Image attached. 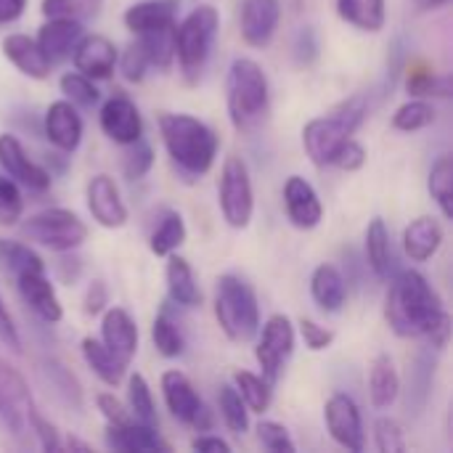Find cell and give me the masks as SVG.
Instances as JSON below:
<instances>
[{
    "instance_id": "cell-55",
    "label": "cell",
    "mask_w": 453,
    "mask_h": 453,
    "mask_svg": "<svg viewBox=\"0 0 453 453\" xmlns=\"http://www.w3.org/2000/svg\"><path fill=\"white\" fill-rule=\"evenodd\" d=\"M332 165L340 167V170H345V173H356V170H361L366 165V149L356 138H348L340 146V151L334 154V162Z\"/></svg>"
},
{
    "instance_id": "cell-26",
    "label": "cell",
    "mask_w": 453,
    "mask_h": 453,
    "mask_svg": "<svg viewBox=\"0 0 453 453\" xmlns=\"http://www.w3.org/2000/svg\"><path fill=\"white\" fill-rule=\"evenodd\" d=\"M443 244V226L433 215H422L403 228V252L411 263H427L438 255Z\"/></svg>"
},
{
    "instance_id": "cell-30",
    "label": "cell",
    "mask_w": 453,
    "mask_h": 453,
    "mask_svg": "<svg viewBox=\"0 0 453 453\" xmlns=\"http://www.w3.org/2000/svg\"><path fill=\"white\" fill-rule=\"evenodd\" d=\"M435 380V350L425 348L417 353L411 369H409V385H406V409L409 414L419 417L427 409L430 393Z\"/></svg>"
},
{
    "instance_id": "cell-18",
    "label": "cell",
    "mask_w": 453,
    "mask_h": 453,
    "mask_svg": "<svg viewBox=\"0 0 453 453\" xmlns=\"http://www.w3.org/2000/svg\"><path fill=\"white\" fill-rule=\"evenodd\" d=\"M82 117L77 106L66 98L53 101L42 117V135L61 154H74L82 143Z\"/></svg>"
},
{
    "instance_id": "cell-33",
    "label": "cell",
    "mask_w": 453,
    "mask_h": 453,
    "mask_svg": "<svg viewBox=\"0 0 453 453\" xmlns=\"http://www.w3.org/2000/svg\"><path fill=\"white\" fill-rule=\"evenodd\" d=\"M80 350H82V358H85L88 369H90L104 385H109V388L122 385V380H125V374H127V364H125L119 356H114L101 340L85 337V340L80 342Z\"/></svg>"
},
{
    "instance_id": "cell-23",
    "label": "cell",
    "mask_w": 453,
    "mask_h": 453,
    "mask_svg": "<svg viewBox=\"0 0 453 453\" xmlns=\"http://www.w3.org/2000/svg\"><path fill=\"white\" fill-rule=\"evenodd\" d=\"M37 374L66 411H74V414L82 411V406H85L82 385L66 364H61L58 358H42V361H37Z\"/></svg>"
},
{
    "instance_id": "cell-59",
    "label": "cell",
    "mask_w": 453,
    "mask_h": 453,
    "mask_svg": "<svg viewBox=\"0 0 453 453\" xmlns=\"http://www.w3.org/2000/svg\"><path fill=\"white\" fill-rule=\"evenodd\" d=\"M61 260L56 263V273L64 284H74L82 273V260L74 252H58Z\"/></svg>"
},
{
    "instance_id": "cell-1",
    "label": "cell",
    "mask_w": 453,
    "mask_h": 453,
    "mask_svg": "<svg viewBox=\"0 0 453 453\" xmlns=\"http://www.w3.org/2000/svg\"><path fill=\"white\" fill-rule=\"evenodd\" d=\"M446 308L435 287L419 271H401L385 295V321L403 340H425L443 319Z\"/></svg>"
},
{
    "instance_id": "cell-5",
    "label": "cell",
    "mask_w": 453,
    "mask_h": 453,
    "mask_svg": "<svg viewBox=\"0 0 453 453\" xmlns=\"http://www.w3.org/2000/svg\"><path fill=\"white\" fill-rule=\"evenodd\" d=\"M220 29V13L215 5L204 3L183 16V21H175V61L188 85H196L218 40Z\"/></svg>"
},
{
    "instance_id": "cell-43",
    "label": "cell",
    "mask_w": 453,
    "mask_h": 453,
    "mask_svg": "<svg viewBox=\"0 0 453 453\" xmlns=\"http://www.w3.org/2000/svg\"><path fill=\"white\" fill-rule=\"evenodd\" d=\"M218 409H220V417H223L226 427L234 435H244L250 430V409L244 406V401H242V395L236 393L234 385H220Z\"/></svg>"
},
{
    "instance_id": "cell-51",
    "label": "cell",
    "mask_w": 453,
    "mask_h": 453,
    "mask_svg": "<svg viewBox=\"0 0 453 453\" xmlns=\"http://www.w3.org/2000/svg\"><path fill=\"white\" fill-rule=\"evenodd\" d=\"M117 66H119V72H122V77H125L127 82H141V80L146 77L149 58H146V53H143V48H141L138 40L130 42V45L125 48L122 56H117Z\"/></svg>"
},
{
    "instance_id": "cell-39",
    "label": "cell",
    "mask_w": 453,
    "mask_h": 453,
    "mask_svg": "<svg viewBox=\"0 0 453 453\" xmlns=\"http://www.w3.org/2000/svg\"><path fill=\"white\" fill-rule=\"evenodd\" d=\"M135 40L141 42V48L149 58V66H157L162 72L173 66V61H175V27L143 32V35H135Z\"/></svg>"
},
{
    "instance_id": "cell-53",
    "label": "cell",
    "mask_w": 453,
    "mask_h": 453,
    "mask_svg": "<svg viewBox=\"0 0 453 453\" xmlns=\"http://www.w3.org/2000/svg\"><path fill=\"white\" fill-rule=\"evenodd\" d=\"M29 433L37 438V446H40L42 451H61V449H64L56 425H53L50 419H45L37 409H35L32 417H29Z\"/></svg>"
},
{
    "instance_id": "cell-58",
    "label": "cell",
    "mask_w": 453,
    "mask_h": 453,
    "mask_svg": "<svg viewBox=\"0 0 453 453\" xmlns=\"http://www.w3.org/2000/svg\"><path fill=\"white\" fill-rule=\"evenodd\" d=\"M0 345H5L8 350L13 353H21V337H19V329L13 324V316L5 305V300L0 297Z\"/></svg>"
},
{
    "instance_id": "cell-45",
    "label": "cell",
    "mask_w": 453,
    "mask_h": 453,
    "mask_svg": "<svg viewBox=\"0 0 453 453\" xmlns=\"http://www.w3.org/2000/svg\"><path fill=\"white\" fill-rule=\"evenodd\" d=\"M104 0H42L40 11L45 19H72V21H88L96 19Z\"/></svg>"
},
{
    "instance_id": "cell-27",
    "label": "cell",
    "mask_w": 453,
    "mask_h": 453,
    "mask_svg": "<svg viewBox=\"0 0 453 453\" xmlns=\"http://www.w3.org/2000/svg\"><path fill=\"white\" fill-rule=\"evenodd\" d=\"M85 35L82 21H72V19H48L40 29H37V45L42 48V53L48 56L50 64L69 58L72 48L77 45V40Z\"/></svg>"
},
{
    "instance_id": "cell-17",
    "label": "cell",
    "mask_w": 453,
    "mask_h": 453,
    "mask_svg": "<svg viewBox=\"0 0 453 453\" xmlns=\"http://www.w3.org/2000/svg\"><path fill=\"white\" fill-rule=\"evenodd\" d=\"M98 125H101L104 135L109 141H114L117 146H127L143 135V117L138 111V106L125 93H114L111 98H106L101 104Z\"/></svg>"
},
{
    "instance_id": "cell-24",
    "label": "cell",
    "mask_w": 453,
    "mask_h": 453,
    "mask_svg": "<svg viewBox=\"0 0 453 453\" xmlns=\"http://www.w3.org/2000/svg\"><path fill=\"white\" fill-rule=\"evenodd\" d=\"M3 56L29 80H45L50 74V61L48 56L42 53V48L37 45L35 37L29 35H21V32H13V35H5L3 42Z\"/></svg>"
},
{
    "instance_id": "cell-42",
    "label": "cell",
    "mask_w": 453,
    "mask_h": 453,
    "mask_svg": "<svg viewBox=\"0 0 453 453\" xmlns=\"http://www.w3.org/2000/svg\"><path fill=\"white\" fill-rule=\"evenodd\" d=\"M438 119L435 106L425 98H409L406 104H401L393 114V127L401 133H419L425 127H430Z\"/></svg>"
},
{
    "instance_id": "cell-9",
    "label": "cell",
    "mask_w": 453,
    "mask_h": 453,
    "mask_svg": "<svg viewBox=\"0 0 453 453\" xmlns=\"http://www.w3.org/2000/svg\"><path fill=\"white\" fill-rule=\"evenodd\" d=\"M257 345H255V358L260 366V377L271 385H276L295 353V324L284 313H273L265 324L257 329Z\"/></svg>"
},
{
    "instance_id": "cell-14",
    "label": "cell",
    "mask_w": 453,
    "mask_h": 453,
    "mask_svg": "<svg viewBox=\"0 0 453 453\" xmlns=\"http://www.w3.org/2000/svg\"><path fill=\"white\" fill-rule=\"evenodd\" d=\"M0 167L11 180H16L21 188H29L35 194H45L53 183V175L40 162H35L27 154L24 143L11 133L0 135Z\"/></svg>"
},
{
    "instance_id": "cell-54",
    "label": "cell",
    "mask_w": 453,
    "mask_h": 453,
    "mask_svg": "<svg viewBox=\"0 0 453 453\" xmlns=\"http://www.w3.org/2000/svg\"><path fill=\"white\" fill-rule=\"evenodd\" d=\"M292 56L300 66H311L319 58V35L313 32V27H300L292 42Z\"/></svg>"
},
{
    "instance_id": "cell-47",
    "label": "cell",
    "mask_w": 453,
    "mask_h": 453,
    "mask_svg": "<svg viewBox=\"0 0 453 453\" xmlns=\"http://www.w3.org/2000/svg\"><path fill=\"white\" fill-rule=\"evenodd\" d=\"M24 215V194L16 180H11L5 173L0 175V226L11 228Z\"/></svg>"
},
{
    "instance_id": "cell-62",
    "label": "cell",
    "mask_w": 453,
    "mask_h": 453,
    "mask_svg": "<svg viewBox=\"0 0 453 453\" xmlns=\"http://www.w3.org/2000/svg\"><path fill=\"white\" fill-rule=\"evenodd\" d=\"M422 11H438V8H443L449 0H414Z\"/></svg>"
},
{
    "instance_id": "cell-49",
    "label": "cell",
    "mask_w": 453,
    "mask_h": 453,
    "mask_svg": "<svg viewBox=\"0 0 453 453\" xmlns=\"http://www.w3.org/2000/svg\"><path fill=\"white\" fill-rule=\"evenodd\" d=\"M257 441L263 443V449L271 453H295L297 446L289 435V430L279 422H271V419H263L257 425Z\"/></svg>"
},
{
    "instance_id": "cell-8",
    "label": "cell",
    "mask_w": 453,
    "mask_h": 453,
    "mask_svg": "<svg viewBox=\"0 0 453 453\" xmlns=\"http://www.w3.org/2000/svg\"><path fill=\"white\" fill-rule=\"evenodd\" d=\"M218 207L223 220L236 231H244L252 223L255 188H252L250 167L242 157H228L223 162L220 183H218Z\"/></svg>"
},
{
    "instance_id": "cell-56",
    "label": "cell",
    "mask_w": 453,
    "mask_h": 453,
    "mask_svg": "<svg viewBox=\"0 0 453 453\" xmlns=\"http://www.w3.org/2000/svg\"><path fill=\"white\" fill-rule=\"evenodd\" d=\"M96 409L101 411V417L106 419V425H122V422L130 419L125 403L114 393H98L96 395Z\"/></svg>"
},
{
    "instance_id": "cell-21",
    "label": "cell",
    "mask_w": 453,
    "mask_h": 453,
    "mask_svg": "<svg viewBox=\"0 0 453 453\" xmlns=\"http://www.w3.org/2000/svg\"><path fill=\"white\" fill-rule=\"evenodd\" d=\"M106 446L114 451L125 453H159L170 451L173 446L159 435V427H149L141 422H122V425H106Z\"/></svg>"
},
{
    "instance_id": "cell-40",
    "label": "cell",
    "mask_w": 453,
    "mask_h": 453,
    "mask_svg": "<svg viewBox=\"0 0 453 453\" xmlns=\"http://www.w3.org/2000/svg\"><path fill=\"white\" fill-rule=\"evenodd\" d=\"M430 196L441 207V215L446 220L453 218V159L449 154L438 157L430 167V180H427Z\"/></svg>"
},
{
    "instance_id": "cell-15",
    "label": "cell",
    "mask_w": 453,
    "mask_h": 453,
    "mask_svg": "<svg viewBox=\"0 0 453 453\" xmlns=\"http://www.w3.org/2000/svg\"><path fill=\"white\" fill-rule=\"evenodd\" d=\"M85 202H88L90 218L101 228L114 231L127 223V204H125L119 186L114 183L111 175H106V173L93 175L85 186Z\"/></svg>"
},
{
    "instance_id": "cell-12",
    "label": "cell",
    "mask_w": 453,
    "mask_h": 453,
    "mask_svg": "<svg viewBox=\"0 0 453 453\" xmlns=\"http://www.w3.org/2000/svg\"><path fill=\"white\" fill-rule=\"evenodd\" d=\"M16 279V289L24 300V305L45 324H58L64 319V305L56 295L53 281L48 279L45 263L29 265L19 273H13Z\"/></svg>"
},
{
    "instance_id": "cell-52",
    "label": "cell",
    "mask_w": 453,
    "mask_h": 453,
    "mask_svg": "<svg viewBox=\"0 0 453 453\" xmlns=\"http://www.w3.org/2000/svg\"><path fill=\"white\" fill-rule=\"evenodd\" d=\"M297 329H300V337H303L305 348L313 350V353H324L334 342V332L326 329V326H321V324H316L313 319H300L297 321Z\"/></svg>"
},
{
    "instance_id": "cell-48",
    "label": "cell",
    "mask_w": 453,
    "mask_h": 453,
    "mask_svg": "<svg viewBox=\"0 0 453 453\" xmlns=\"http://www.w3.org/2000/svg\"><path fill=\"white\" fill-rule=\"evenodd\" d=\"M0 263H3V268L13 276V273L24 271V268H29V265L42 263V257H40L32 247H27L24 242L0 239Z\"/></svg>"
},
{
    "instance_id": "cell-46",
    "label": "cell",
    "mask_w": 453,
    "mask_h": 453,
    "mask_svg": "<svg viewBox=\"0 0 453 453\" xmlns=\"http://www.w3.org/2000/svg\"><path fill=\"white\" fill-rule=\"evenodd\" d=\"M151 167H154V149H151V143L143 141V135L125 146L122 173H125L127 180H141Z\"/></svg>"
},
{
    "instance_id": "cell-3",
    "label": "cell",
    "mask_w": 453,
    "mask_h": 453,
    "mask_svg": "<svg viewBox=\"0 0 453 453\" xmlns=\"http://www.w3.org/2000/svg\"><path fill=\"white\" fill-rule=\"evenodd\" d=\"M226 106L231 125L239 133L257 130L271 111V85L255 58L239 56L226 74Z\"/></svg>"
},
{
    "instance_id": "cell-41",
    "label": "cell",
    "mask_w": 453,
    "mask_h": 453,
    "mask_svg": "<svg viewBox=\"0 0 453 453\" xmlns=\"http://www.w3.org/2000/svg\"><path fill=\"white\" fill-rule=\"evenodd\" d=\"M151 342H154V348H157V353L162 358H180L183 350H186L183 332H180L178 321L167 313V308L151 324Z\"/></svg>"
},
{
    "instance_id": "cell-16",
    "label": "cell",
    "mask_w": 453,
    "mask_h": 453,
    "mask_svg": "<svg viewBox=\"0 0 453 453\" xmlns=\"http://www.w3.org/2000/svg\"><path fill=\"white\" fill-rule=\"evenodd\" d=\"M281 24V0H242L239 35L250 48H268Z\"/></svg>"
},
{
    "instance_id": "cell-20",
    "label": "cell",
    "mask_w": 453,
    "mask_h": 453,
    "mask_svg": "<svg viewBox=\"0 0 453 453\" xmlns=\"http://www.w3.org/2000/svg\"><path fill=\"white\" fill-rule=\"evenodd\" d=\"M284 210L287 218L295 228L300 231H313L324 220V204L319 199V191L303 178V175H289L284 183Z\"/></svg>"
},
{
    "instance_id": "cell-25",
    "label": "cell",
    "mask_w": 453,
    "mask_h": 453,
    "mask_svg": "<svg viewBox=\"0 0 453 453\" xmlns=\"http://www.w3.org/2000/svg\"><path fill=\"white\" fill-rule=\"evenodd\" d=\"M178 8L180 0H138L130 8H125L122 21L133 35H143L162 27H175Z\"/></svg>"
},
{
    "instance_id": "cell-28",
    "label": "cell",
    "mask_w": 453,
    "mask_h": 453,
    "mask_svg": "<svg viewBox=\"0 0 453 453\" xmlns=\"http://www.w3.org/2000/svg\"><path fill=\"white\" fill-rule=\"evenodd\" d=\"M165 284H167V297L178 308H199L202 305V289L196 284L194 268L188 265L186 257L180 255H167L165 265Z\"/></svg>"
},
{
    "instance_id": "cell-36",
    "label": "cell",
    "mask_w": 453,
    "mask_h": 453,
    "mask_svg": "<svg viewBox=\"0 0 453 453\" xmlns=\"http://www.w3.org/2000/svg\"><path fill=\"white\" fill-rule=\"evenodd\" d=\"M186 236H188V231H186L183 215L175 212V210H167L159 218V223L154 226L151 236H149V250L157 257H167V255H173V252H178L183 247Z\"/></svg>"
},
{
    "instance_id": "cell-37",
    "label": "cell",
    "mask_w": 453,
    "mask_h": 453,
    "mask_svg": "<svg viewBox=\"0 0 453 453\" xmlns=\"http://www.w3.org/2000/svg\"><path fill=\"white\" fill-rule=\"evenodd\" d=\"M231 385L236 388V393L242 395L244 406L255 414H265L271 409V401H273V385L265 382L260 374H252L247 369H239L234 372V380Z\"/></svg>"
},
{
    "instance_id": "cell-50",
    "label": "cell",
    "mask_w": 453,
    "mask_h": 453,
    "mask_svg": "<svg viewBox=\"0 0 453 453\" xmlns=\"http://www.w3.org/2000/svg\"><path fill=\"white\" fill-rule=\"evenodd\" d=\"M374 446L382 453H403L406 451V438H403V427L390 419L382 417L374 422Z\"/></svg>"
},
{
    "instance_id": "cell-57",
    "label": "cell",
    "mask_w": 453,
    "mask_h": 453,
    "mask_svg": "<svg viewBox=\"0 0 453 453\" xmlns=\"http://www.w3.org/2000/svg\"><path fill=\"white\" fill-rule=\"evenodd\" d=\"M109 305V289L101 279L90 281L88 292H85V300H82V311L85 316H101Z\"/></svg>"
},
{
    "instance_id": "cell-7",
    "label": "cell",
    "mask_w": 453,
    "mask_h": 453,
    "mask_svg": "<svg viewBox=\"0 0 453 453\" xmlns=\"http://www.w3.org/2000/svg\"><path fill=\"white\" fill-rule=\"evenodd\" d=\"M21 236L37 247H45L50 252H74L88 239L85 220L64 207H48L35 215H29L21 223Z\"/></svg>"
},
{
    "instance_id": "cell-60",
    "label": "cell",
    "mask_w": 453,
    "mask_h": 453,
    "mask_svg": "<svg viewBox=\"0 0 453 453\" xmlns=\"http://www.w3.org/2000/svg\"><path fill=\"white\" fill-rule=\"evenodd\" d=\"M191 449L202 453H228L231 451V443L218 438V435H199V438L191 441Z\"/></svg>"
},
{
    "instance_id": "cell-2",
    "label": "cell",
    "mask_w": 453,
    "mask_h": 453,
    "mask_svg": "<svg viewBox=\"0 0 453 453\" xmlns=\"http://www.w3.org/2000/svg\"><path fill=\"white\" fill-rule=\"evenodd\" d=\"M157 127L165 151L180 175L194 180L212 170L220 151V138L204 119L186 111H162L157 117Z\"/></svg>"
},
{
    "instance_id": "cell-4",
    "label": "cell",
    "mask_w": 453,
    "mask_h": 453,
    "mask_svg": "<svg viewBox=\"0 0 453 453\" xmlns=\"http://www.w3.org/2000/svg\"><path fill=\"white\" fill-rule=\"evenodd\" d=\"M369 114V98L364 93H356L345 101H340L329 114L313 117L303 127V149L308 159L316 167H329L334 162V154L340 146L353 138V133L364 125Z\"/></svg>"
},
{
    "instance_id": "cell-35",
    "label": "cell",
    "mask_w": 453,
    "mask_h": 453,
    "mask_svg": "<svg viewBox=\"0 0 453 453\" xmlns=\"http://www.w3.org/2000/svg\"><path fill=\"white\" fill-rule=\"evenodd\" d=\"M337 16L361 29V32H382L388 21V8L385 0H337Z\"/></svg>"
},
{
    "instance_id": "cell-44",
    "label": "cell",
    "mask_w": 453,
    "mask_h": 453,
    "mask_svg": "<svg viewBox=\"0 0 453 453\" xmlns=\"http://www.w3.org/2000/svg\"><path fill=\"white\" fill-rule=\"evenodd\" d=\"M58 88H61L64 98L72 101V104L80 106V109H93V106H98V101H101V90L96 88V82H93L90 77L80 74L77 69L61 74Z\"/></svg>"
},
{
    "instance_id": "cell-22",
    "label": "cell",
    "mask_w": 453,
    "mask_h": 453,
    "mask_svg": "<svg viewBox=\"0 0 453 453\" xmlns=\"http://www.w3.org/2000/svg\"><path fill=\"white\" fill-rule=\"evenodd\" d=\"M101 342L130 366V361L138 353V326H135V319L125 308H119V305L106 308L101 313Z\"/></svg>"
},
{
    "instance_id": "cell-13",
    "label": "cell",
    "mask_w": 453,
    "mask_h": 453,
    "mask_svg": "<svg viewBox=\"0 0 453 453\" xmlns=\"http://www.w3.org/2000/svg\"><path fill=\"white\" fill-rule=\"evenodd\" d=\"M324 422H326V433L329 438L342 446L345 451L361 453L366 449V433H364V417L358 403L345 395V393H334L326 406H324Z\"/></svg>"
},
{
    "instance_id": "cell-34",
    "label": "cell",
    "mask_w": 453,
    "mask_h": 453,
    "mask_svg": "<svg viewBox=\"0 0 453 453\" xmlns=\"http://www.w3.org/2000/svg\"><path fill=\"white\" fill-rule=\"evenodd\" d=\"M403 85L406 93L411 98H425V96H441L449 98L451 96V77L449 74H438L427 61L417 58L403 69Z\"/></svg>"
},
{
    "instance_id": "cell-61",
    "label": "cell",
    "mask_w": 453,
    "mask_h": 453,
    "mask_svg": "<svg viewBox=\"0 0 453 453\" xmlns=\"http://www.w3.org/2000/svg\"><path fill=\"white\" fill-rule=\"evenodd\" d=\"M24 11H27V0H0V27L19 21Z\"/></svg>"
},
{
    "instance_id": "cell-32",
    "label": "cell",
    "mask_w": 453,
    "mask_h": 453,
    "mask_svg": "<svg viewBox=\"0 0 453 453\" xmlns=\"http://www.w3.org/2000/svg\"><path fill=\"white\" fill-rule=\"evenodd\" d=\"M364 250H366V265L374 271L377 279H390L393 268H395V257H393V242H390V231L385 218H372L366 226V239H364Z\"/></svg>"
},
{
    "instance_id": "cell-38",
    "label": "cell",
    "mask_w": 453,
    "mask_h": 453,
    "mask_svg": "<svg viewBox=\"0 0 453 453\" xmlns=\"http://www.w3.org/2000/svg\"><path fill=\"white\" fill-rule=\"evenodd\" d=\"M127 414H130L133 422H141V425H149V427H159V417H157L151 388H149L146 377L138 374V372L127 377Z\"/></svg>"
},
{
    "instance_id": "cell-6",
    "label": "cell",
    "mask_w": 453,
    "mask_h": 453,
    "mask_svg": "<svg viewBox=\"0 0 453 453\" xmlns=\"http://www.w3.org/2000/svg\"><path fill=\"white\" fill-rule=\"evenodd\" d=\"M215 319L231 342L255 340L260 329V303L255 287L236 273H223L215 284Z\"/></svg>"
},
{
    "instance_id": "cell-11",
    "label": "cell",
    "mask_w": 453,
    "mask_h": 453,
    "mask_svg": "<svg viewBox=\"0 0 453 453\" xmlns=\"http://www.w3.org/2000/svg\"><path fill=\"white\" fill-rule=\"evenodd\" d=\"M159 388H162V398L173 419H178L186 427H194L196 433H207L212 427V414L207 411L196 388L183 372L178 369L165 372L159 380Z\"/></svg>"
},
{
    "instance_id": "cell-10",
    "label": "cell",
    "mask_w": 453,
    "mask_h": 453,
    "mask_svg": "<svg viewBox=\"0 0 453 453\" xmlns=\"http://www.w3.org/2000/svg\"><path fill=\"white\" fill-rule=\"evenodd\" d=\"M35 411V401L27 380L0 358V427L16 438L19 443L29 433V417Z\"/></svg>"
},
{
    "instance_id": "cell-19",
    "label": "cell",
    "mask_w": 453,
    "mask_h": 453,
    "mask_svg": "<svg viewBox=\"0 0 453 453\" xmlns=\"http://www.w3.org/2000/svg\"><path fill=\"white\" fill-rule=\"evenodd\" d=\"M69 56L80 74H85L90 80H109L114 74L119 50L106 35L93 32V35H82Z\"/></svg>"
},
{
    "instance_id": "cell-31",
    "label": "cell",
    "mask_w": 453,
    "mask_h": 453,
    "mask_svg": "<svg viewBox=\"0 0 453 453\" xmlns=\"http://www.w3.org/2000/svg\"><path fill=\"white\" fill-rule=\"evenodd\" d=\"M398 395H401V377L395 361L388 353H380L369 369V401L374 409L385 411L398 401Z\"/></svg>"
},
{
    "instance_id": "cell-29",
    "label": "cell",
    "mask_w": 453,
    "mask_h": 453,
    "mask_svg": "<svg viewBox=\"0 0 453 453\" xmlns=\"http://www.w3.org/2000/svg\"><path fill=\"white\" fill-rule=\"evenodd\" d=\"M311 297L324 313H340L348 303V281L332 263H321L311 273Z\"/></svg>"
}]
</instances>
